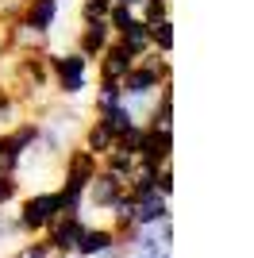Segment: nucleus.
<instances>
[{
    "mask_svg": "<svg viewBox=\"0 0 254 258\" xmlns=\"http://www.w3.org/2000/svg\"><path fill=\"white\" fill-rule=\"evenodd\" d=\"M131 66H135V54L127 50L123 43H116V39H112V43H108V50L96 58V77H100V81H116V85H119V81L131 74Z\"/></svg>",
    "mask_w": 254,
    "mask_h": 258,
    "instance_id": "nucleus-7",
    "label": "nucleus"
},
{
    "mask_svg": "<svg viewBox=\"0 0 254 258\" xmlns=\"http://www.w3.org/2000/svg\"><path fill=\"white\" fill-rule=\"evenodd\" d=\"M119 104H123V89H119L116 81H96V97H93L96 116L108 112V108H119Z\"/></svg>",
    "mask_w": 254,
    "mask_h": 258,
    "instance_id": "nucleus-17",
    "label": "nucleus"
},
{
    "mask_svg": "<svg viewBox=\"0 0 254 258\" xmlns=\"http://www.w3.org/2000/svg\"><path fill=\"white\" fill-rule=\"evenodd\" d=\"M147 23V31H150V46L158 54H169L173 50V20L169 16H158V20H143Z\"/></svg>",
    "mask_w": 254,
    "mask_h": 258,
    "instance_id": "nucleus-14",
    "label": "nucleus"
},
{
    "mask_svg": "<svg viewBox=\"0 0 254 258\" xmlns=\"http://www.w3.org/2000/svg\"><path fill=\"white\" fill-rule=\"evenodd\" d=\"M96 170H100V158H93L85 147H74V151H66L58 189H70V193H81L85 197V185L96 177Z\"/></svg>",
    "mask_w": 254,
    "mask_h": 258,
    "instance_id": "nucleus-3",
    "label": "nucleus"
},
{
    "mask_svg": "<svg viewBox=\"0 0 254 258\" xmlns=\"http://www.w3.org/2000/svg\"><path fill=\"white\" fill-rule=\"evenodd\" d=\"M123 258H143V254H131V250H127V254H123Z\"/></svg>",
    "mask_w": 254,
    "mask_h": 258,
    "instance_id": "nucleus-24",
    "label": "nucleus"
},
{
    "mask_svg": "<svg viewBox=\"0 0 254 258\" xmlns=\"http://www.w3.org/2000/svg\"><path fill=\"white\" fill-rule=\"evenodd\" d=\"M96 119H100V123H104V127L112 131V139H116V143H119V139L127 135V131H131V127L139 123V119L131 116V112H127L123 104H119V108H108V112H100Z\"/></svg>",
    "mask_w": 254,
    "mask_h": 258,
    "instance_id": "nucleus-15",
    "label": "nucleus"
},
{
    "mask_svg": "<svg viewBox=\"0 0 254 258\" xmlns=\"http://www.w3.org/2000/svg\"><path fill=\"white\" fill-rule=\"evenodd\" d=\"M46 70H50L54 93L66 100H77L89 89V58L81 50H62V54L46 50Z\"/></svg>",
    "mask_w": 254,
    "mask_h": 258,
    "instance_id": "nucleus-1",
    "label": "nucleus"
},
{
    "mask_svg": "<svg viewBox=\"0 0 254 258\" xmlns=\"http://www.w3.org/2000/svg\"><path fill=\"white\" fill-rule=\"evenodd\" d=\"M162 220H169V197L162 193L135 197V227H154Z\"/></svg>",
    "mask_w": 254,
    "mask_h": 258,
    "instance_id": "nucleus-12",
    "label": "nucleus"
},
{
    "mask_svg": "<svg viewBox=\"0 0 254 258\" xmlns=\"http://www.w3.org/2000/svg\"><path fill=\"white\" fill-rule=\"evenodd\" d=\"M154 193H162V197L173 193V170H169V166H162V170L154 173Z\"/></svg>",
    "mask_w": 254,
    "mask_h": 258,
    "instance_id": "nucleus-21",
    "label": "nucleus"
},
{
    "mask_svg": "<svg viewBox=\"0 0 254 258\" xmlns=\"http://www.w3.org/2000/svg\"><path fill=\"white\" fill-rule=\"evenodd\" d=\"M173 158V131H154L143 127V143H139V162L150 170H162Z\"/></svg>",
    "mask_w": 254,
    "mask_h": 258,
    "instance_id": "nucleus-6",
    "label": "nucleus"
},
{
    "mask_svg": "<svg viewBox=\"0 0 254 258\" xmlns=\"http://www.w3.org/2000/svg\"><path fill=\"white\" fill-rule=\"evenodd\" d=\"M154 231H158V239H162V247H173V224L169 220H162V224H154Z\"/></svg>",
    "mask_w": 254,
    "mask_h": 258,
    "instance_id": "nucleus-22",
    "label": "nucleus"
},
{
    "mask_svg": "<svg viewBox=\"0 0 254 258\" xmlns=\"http://www.w3.org/2000/svg\"><path fill=\"white\" fill-rule=\"evenodd\" d=\"M8 258H54V250H50V243L42 235H27L20 243V250H12Z\"/></svg>",
    "mask_w": 254,
    "mask_h": 258,
    "instance_id": "nucleus-18",
    "label": "nucleus"
},
{
    "mask_svg": "<svg viewBox=\"0 0 254 258\" xmlns=\"http://www.w3.org/2000/svg\"><path fill=\"white\" fill-rule=\"evenodd\" d=\"M166 4H169V0H166Z\"/></svg>",
    "mask_w": 254,
    "mask_h": 258,
    "instance_id": "nucleus-26",
    "label": "nucleus"
},
{
    "mask_svg": "<svg viewBox=\"0 0 254 258\" xmlns=\"http://www.w3.org/2000/svg\"><path fill=\"white\" fill-rule=\"evenodd\" d=\"M20 201V173H0V208Z\"/></svg>",
    "mask_w": 254,
    "mask_h": 258,
    "instance_id": "nucleus-20",
    "label": "nucleus"
},
{
    "mask_svg": "<svg viewBox=\"0 0 254 258\" xmlns=\"http://www.w3.org/2000/svg\"><path fill=\"white\" fill-rule=\"evenodd\" d=\"M81 147L93 154V158H104V154L116 147V139H112V131H108L100 119H89V123H85V131H81Z\"/></svg>",
    "mask_w": 254,
    "mask_h": 258,
    "instance_id": "nucleus-13",
    "label": "nucleus"
},
{
    "mask_svg": "<svg viewBox=\"0 0 254 258\" xmlns=\"http://www.w3.org/2000/svg\"><path fill=\"white\" fill-rule=\"evenodd\" d=\"M119 197H127L123 177H116V173H108V170H96V177L85 185V205L96 208V212H112V205H116Z\"/></svg>",
    "mask_w": 254,
    "mask_h": 258,
    "instance_id": "nucleus-4",
    "label": "nucleus"
},
{
    "mask_svg": "<svg viewBox=\"0 0 254 258\" xmlns=\"http://www.w3.org/2000/svg\"><path fill=\"white\" fill-rule=\"evenodd\" d=\"M112 4H119V8H127V12H135V16H143V8H147L150 0H112Z\"/></svg>",
    "mask_w": 254,
    "mask_h": 258,
    "instance_id": "nucleus-23",
    "label": "nucleus"
},
{
    "mask_svg": "<svg viewBox=\"0 0 254 258\" xmlns=\"http://www.w3.org/2000/svg\"><path fill=\"white\" fill-rule=\"evenodd\" d=\"M58 16H62V0H23V8H20V20L42 35H54Z\"/></svg>",
    "mask_w": 254,
    "mask_h": 258,
    "instance_id": "nucleus-8",
    "label": "nucleus"
},
{
    "mask_svg": "<svg viewBox=\"0 0 254 258\" xmlns=\"http://www.w3.org/2000/svg\"><path fill=\"white\" fill-rule=\"evenodd\" d=\"M85 224H89L85 216H58V220L42 231V239L50 243L54 254H74V247H77V239H81Z\"/></svg>",
    "mask_w": 254,
    "mask_h": 258,
    "instance_id": "nucleus-5",
    "label": "nucleus"
},
{
    "mask_svg": "<svg viewBox=\"0 0 254 258\" xmlns=\"http://www.w3.org/2000/svg\"><path fill=\"white\" fill-rule=\"evenodd\" d=\"M54 258H70V254H54Z\"/></svg>",
    "mask_w": 254,
    "mask_h": 258,
    "instance_id": "nucleus-25",
    "label": "nucleus"
},
{
    "mask_svg": "<svg viewBox=\"0 0 254 258\" xmlns=\"http://www.w3.org/2000/svg\"><path fill=\"white\" fill-rule=\"evenodd\" d=\"M108 43H112L108 16H104V20H85V23H81V31H77V50H81L89 62H96V58L108 50Z\"/></svg>",
    "mask_w": 254,
    "mask_h": 258,
    "instance_id": "nucleus-9",
    "label": "nucleus"
},
{
    "mask_svg": "<svg viewBox=\"0 0 254 258\" xmlns=\"http://www.w3.org/2000/svg\"><path fill=\"white\" fill-rule=\"evenodd\" d=\"M108 247H116V231H112L108 224H85V231H81V239H77L74 254L96 258V254H104Z\"/></svg>",
    "mask_w": 254,
    "mask_h": 258,
    "instance_id": "nucleus-10",
    "label": "nucleus"
},
{
    "mask_svg": "<svg viewBox=\"0 0 254 258\" xmlns=\"http://www.w3.org/2000/svg\"><path fill=\"white\" fill-rule=\"evenodd\" d=\"M58 216H62L58 212V193H54V189H39V193L23 197L20 212L12 216V220H16V231H20V235H42Z\"/></svg>",
    "mask_w": 254,
    "mask_h": 258,
    "instance_id": "nucleus-2",
    "label": "nucleus"
},
{
    "mask_svg": "<svg viewBox=\"0 0 254 258\" xmlns=\"http://www.w3.org/2000/svg\"><path fill=\"white\" fill-rule=\"evenodd\" d=\"M131 70H135V74H143L147 81H154V85H169V81H173V66H169V54H158L154 46L139 54Z\"/></svg>",
    "mask_w": 254,
    "mask_h": 258,
    "instance_id": "nucleus-11",
    "label": "nucleus"
},
{
    "mask_svg": "<svg viewBox=\"0 0 254 258\" xmlns=\"http://www.w3.org/2000/svg\"><path fill=\"white\" fill-rule=\"evenodd\" d=\"M135 20H139L135 12H127V8H119V4H112V8H108V27H112V39H116V35H123Z\"/></svg>",
    "mask_w": 254,
    "mask_h": 258,
    "instance_id": "nucleus-19",
    "label": "nucleus"
},
{
    "mask_svg": "<svg viewBox=\"0 0 254 258\" xmlns=\"http://www.w3.org/2000/svg\"><path fill=\"white\" fill-rule=\"evenodd\" d=\"M116 43H123L127 50H131V54L139 58L143 50H150V31H147V23H143V20H135V23H131V27L123 31V35H116Z\"/></svg>",
    "mask_w": 254,
    "mask_h": 258,
    "instance_id": "nucleus-16",
    "label": "nucleus"
}]
</instances>
